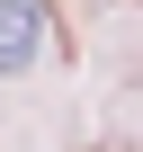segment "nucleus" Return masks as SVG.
Wrapping results in <instances>:
<instances>
[{
	"instance_id": "obj_1",
	"label": "nucleus",
	"mask_w": 143,
	"mask_h": 152,
	"mask_svg": "<svg viewBox=\"0 0 143 152\" xmlns=\"http://www.w3.org/2000/svg\"><path fill=\"white\" fill-rule=\"evenodd\" d=\"M45 27H54L45 0H0V72H27L45 54Z\"/></svg>"
}]
</instances>
